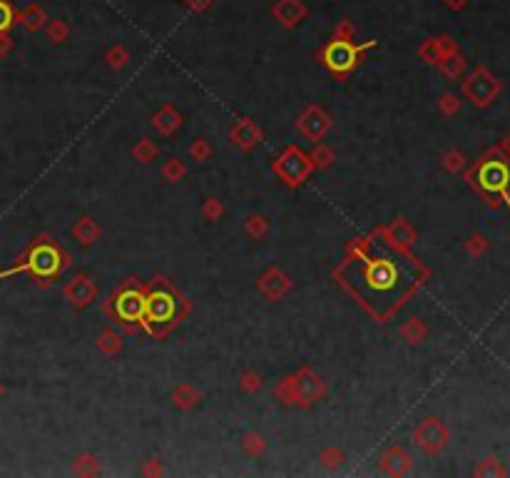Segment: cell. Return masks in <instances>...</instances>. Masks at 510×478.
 Segmentation results:
<instances>
[{
    "mask_svg": "<svg viewBox=\"0 0 510 478\" xmlns=\"http://www.w3.org/2000/svg\"><path fill=\"white\" fill-rule=\"evenodd\" d=\"M172 309H175V301L167 294H155L144 301V314H150V319H157V321L170 319Z\"/></svg>",
    "mask_w": 510,
    "mask_h": 478,
    "instance_id": "cell-8",
    "label": "cell"
},
{
    "mask_svg": "<svg viewBox=\"0 0 510 478\" xmlns=\"http://www.w3.org/2000/svg\"><path fill=\"white\" fill-rule=\"evenodd\" d=\"M13 23V8L8 6L5 0H0V33H5Z\"/></svg>",
    "mask_w": 510,
    "mask_h": 478,
    "instance_id": "cell-11",
    "label": "cell"
},
{
    "mask_svg": "<svg viewBox=\"0 0 510 478\" xmlns=\"http://www.w3.org/2000/svg\"><path fill=\"white\" fill-rule=\"evenodd\" d=\"M371 45H376L373 40H368V43H364V45H353V43H346V40H331V43L324 47L321 60H324V65L334 72V75H346L348 70L356 67L361 53Z\"/></svg>",
    "mask_w": 510,
    "mask_h": 478,
    "instance_id": "cell-1",
    "label": "cell"
},
{
    "mask_svg": "<svg viewBox=\"0 0 510 478\" xmlns=\"http://www.w3.org/2000/svg\"><path fill=\"white\" fill-rule=\"evenodd\" d=\"M503 150H505V152H508V155H510V135H508V138H505V142H503Z\"/></svg>",
    "mask_w": 510,
    "mask_h": 478,
    "instance_id": "cell-14",
    "label": "cell"
},
{
    "mask_svg": "<svg viewBox=\"0 0 510 478\" xmlns=\"http://www.w3.org/2000/svg\"><path fill=\"white\" fill-rule=\"evenodd\" d=\"M471 249H473V252H480V249H485V239H480V237H473Z\"/></svg>",
    "mask_w": 510,
    "mask_h": 478,
    "instance_id": "cell-12",
    "label": "cell"
},
{
    "mask_svg": "<svg viewBox=\"0 0 510 478\" xmlns=\"http://www.w3.org/2000/svg\"><path fill=\"white\" fill-rule=\"evenodd\" d=\"M448 6H451V8H461V6H465V0H448Z\"/></svg>",
    "mask_w": 510,
    "mask_h": 478,
    "instance_id": "cell-13",
    "label": "cell"
},
{
    "mask_svg": "<svg viewBox=\"0 0 510 478\" xmlns=\"http://www.w3.org/2000/svg\"><path fill=\"white\" fill-rule=\"evenodd\" d=\"M239 127H242V130H234V132H232V138L242 144V147H252V144L256 142V130L247 122V120H244Z\"/></svg>",
    "mask_w": 510,
    "mask_h": 478,
    "instance_id": "cell-10",
    "label": "cell"
},
{
    "mask_svg": "<svg viewBox=\"0 0 510 478\" xmlns=\"http://www.w3.org/2000/svg\"><path fill=\"white\" fill-rule=\"evenodd\" d=\"M80 294H85V299L90 301L92 296V284L87 282L85 276H78V279H72V284L67 287V296H70L72 301H78L80 307H82V296Z\"/></svg>",
    "mask_w": 510,
    "mask_h": 478,
    "instance_id": "cell-9",
    "label": "cell"
},
{
    "mask_svg": "<svg viewBox=\"0 0 510 478\" xmlns=\"http://www.w3.org/2000/svg\"><path fill=\"white\" fill-rule=\"evenodd\" d=\"M476 184L488 195L508 197L510 192V162L505 160H485L478 164L476 170Z\"/></svg>",
    "mask_w": 510,
    "mask_h": 478,
    "instance_id": "cell-2",
    "label": "cell"
},
{
    "mask_svg": "<svg viewBox=\"0 0 510 478\" xmlns=\"http://www.w3.org/2000/svg\"><path fill=\"white\" fill-rule=\"evenodd\" d=\"M144 296L137 292H124L118 299V314L127 321H140L144 316Z\"/></svg>",
    "mask_w": 510,
    "mask_h": 478,
    "instance_id": "cell-6",
    "label": "cell"
},
{
    "mask_svg": "<svg viewBox=\"0 0 510 478\" xmlns=\"http://www.w3.org/2000/svg\"><path fill=\"white\" fill-rule=\"evenodd\" d=\"M63 257H60L58 247H50V244H38V247L30 252V259H27L25 264H20V267L10 269V272H3L0 276H10L15 274V272H35L38 276H55L60 272V267H63V262H60Z\"/></svg>",
    "mask_w": 510,
    "mask_h": 478,
    "instance_id": "cell-3",
    "label": "cell"
},
{
    "mask_svg": "<svg viewBox=\"0 0 510 478\" xmlns=\"http://www.w3.org/2000/svg\"><path fill=\"white\" fill-rule=\"evenodd\" d=\"M279 172H282L287 180L291 177V184H296L309 172V164H307V160L301 157V152L289 150L287 155L279 160Z\"/></svg>",
    "mask_w": 510,
    "mask_h": 478,
    "instance_id": "cell-7",
    "label": "cell"
},
{
    "mask_svg": "<svg viewBox=\"0 0 510 478\" xmlns=\"http://www.w3.org/2000/svg\"><path fill=\"white\" fill-rule=\"evenodd\" d=\"M445 439H448V431L439 419H428L419 428V444L428 451H439L441 446H445Z\"/></svg>",
    "mask_w": 510,
    "mask_h": 478,
    "instance_id": "cell-5",
    "label": "cell"
},
{
    "mask_svg": "<svg viewBox=\"0 0 510 478\" xmlns=\"http://www.w3.org/2000/svg\"><path fill=\"white\" fill-rule=\"evenodd\" d=\"M463 90L478 107H485V105H491V100L500 92V83H498L488 70L478 67L471 78H468V83L463 85Z\"/></svg>",
    "mask_w": 510,
    "mask_h": 478,
    "instance_id": "cell-4",
    "label": "cell"
}]
</instances>
